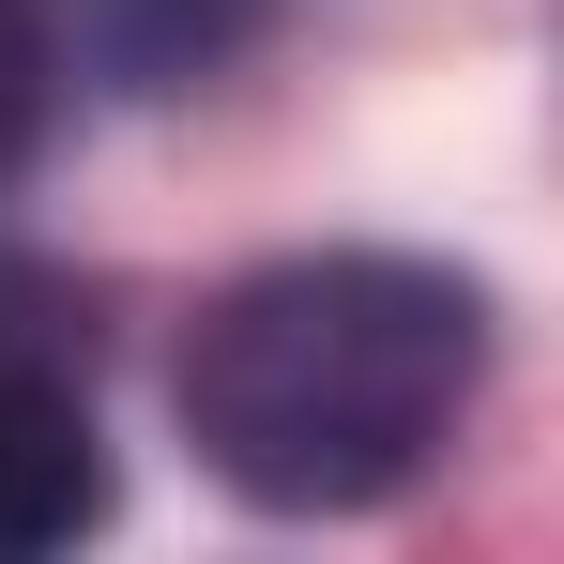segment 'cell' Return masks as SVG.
Returning <instances> with one entry per match:
<instances>
[{
  "label": "cell",
  "mask_w": 564,
  "mask_h": 564,
  "mask_svg": "<svg viewBox=\"0 0 564 564\" xmlns=\"http://www.w3.org/2000/svg\"><path fill=\"white\" fill-rule=\"evenodd\" d=\"M473 381H488L473 275L321 245V260H260L214 290L169 397H184V443L214 458V488H245L275 519H351L458 443Z\"/></svg>",
  "instance_id": "6da1fadb"
},
{
  "label": "cell",
  "mask_w": 564,
  "mask_h": 564,
  "mask_svg": "<svg viewBox=\"0 0 564 564\" xmlns=\"http://www.w3.org/2000/svg\"><path fill=\"white\" fill-rule=\"evenodd\" d=\"M93 519H107V443H93V397L46 367L31 336H0V564L77 550Z\"/></svg>",
  "instance_id": "7a4b0ae2"
},
{
  "label": "cell",
  "mask_w": 564,
  "mask_h": 564,
  "mask_svg": "<svg viewBox=\"0 0 564 564\" xmlns=\"http://www.w3.org/2000/svg\"><path fill=\"white\" fill-rule=\"evenodd\" d=\"M46 122H62V15L46 0H0V184L46 153Z\"/></svg>",
  "instance_id": "3957f363"
}]
</instances>
